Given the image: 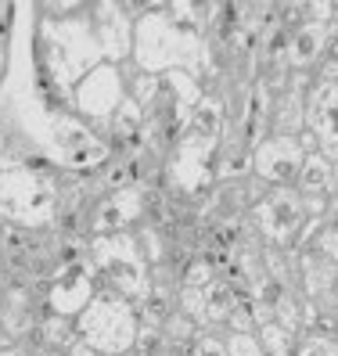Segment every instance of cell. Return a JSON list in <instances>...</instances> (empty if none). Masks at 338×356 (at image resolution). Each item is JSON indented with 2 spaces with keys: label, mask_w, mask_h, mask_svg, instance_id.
Returning a JSON list of instances; mask_svg holds the SVG:
<instances>
[{
  "label": "cell",
  "mask_w": 338,
  "mask_h": 356,
  "mask_svg": "<svg viewBox=\"0 0 338 356\" xmlns=\"http://www.w3.org/2000/svg\"><path fill=\"white\" fill-rule=\"evenodd\" d=\"M130 65L147 76L162 72H187L202 83V90L220 87V65L205 40V4L177 0L159 4L152 15L134 22V54Z\"/></svg>",
  "instance_id": "1"
},
{
  "label": "cell",
  "mask_w": 338,
  "mask_h": 356,
  "mask_svg": "<svg viewBox=\"0 0 338 356\" xmlns=\"http://www.w3.org/2000/svg\"><path fill=\"white\" fill-rule=\"evenodd\" d=\"M58 173H40L29 165L0 170V220L22 230H51L58 213Z\"/></svg>",
  "instance_id": "2"
},
{
  "label": "cell",
  "mask_w": 338,
  "mask_h": 356,
  "mask_svg": "<svg viewBox=\"0 0 338 356\" xmlns=\"http://www.w3.org/2000/svg\"><path fill=\"white\" fill-rule=\"evenodd\" d=\"M87 259L94 266L97 288L115 291L126 302L140 306L152 284V266H147L140 245L134 238V230L126 234H101L87 241Z\"/></svg>",
  "instance_id": "3"
},
{
  "label": "cell",
  "mask_w": 338,
  "mask_h": 356,
  "mask_svg": "<svg viewBox=\"0 0 338 356\" xmlns=\"http://www.w3.org/2000/svg\"><path fill=\"white\" fill-rule=\"evenodd\" d=\"M72 324H76V339L90 346L97 356H122V353H134L140 317L134 302H126L115 291L97 288L90 306Z\"/></svg>",
  "instance_id": "4"
},
{
  "label": "cell",
  "mask_w": 338,
  "mask_h": 356,
  "mask_svg": "<svg viewBox=\"0 0 338 356\" xmlns=\"http://www.w3.org/2000/svg\"><path fill=\"white\" fill-rule=\"evenodd\" d=\"M216 155H220V137L180 134V140L166 155L162 191L209 205V191L216 184Z\"/></svg>",
  "instance_id": "5"
},
{
  "label": "cell",
  "mask_w": 338,
  "mask_h": 356,
  "mask_svg": "<svg viewBox=\"0 0 338 356\" xmlns=\"http://www.w3.org/2000/svg\"><path fill=\"white\" fill-rule=\"evenodd\" d=\"M248 227L256 230V238L266 248H281V252H295L303 227H306V209L303 195L295 187H270V191L248 209Z\"/></svg>",
  "instance_id": "6"
},
{
  "label": "cell",
  "mask_w": 338,
  "mask_h": 356,
  "mask_svg": "<svg viewBox=\"0 0 338 356\" xmlns=\"http://www.w3.org/2000/svg\"><path fill=\"white\" fill-rule=\"evenodd\" d=\"M122 101H126V69L112 65V61L94 65L72 87V112L87 122V127H94L101 137L108 130L112 115L122 108Z\"/></svg>",
  "instance_id": "7"
},
{
  "label": "cell",
  "mask_w": 338,
  "mask_h": 356,
  "mask_svg": "<svg viewBox=\"0 0 338 356\" xmlns=\"http://www.w3.org/2000/svg\"><path fill=\"white\" fill-rule=\"evenodd\" d=\"M202 94H205L202 83L195 76L180 72V69L159 76V97H155V108L147 112V127H152V134L166 144V148H173L180 140V134L187 130V122H191V112H195Z\"/></svg>",
  "instance_id": "8"
},
{
  "label": "cell",
  "mask_w": 338,
  "mask_h": 356,
  "mask_svg": "<svg viewBox=\"0 0 338 356\" xmlns=\"http://www.w3.org/2000/svg\"><path fill=\"white\" fill-rule=\"evenodd\" d=\"M97 296V277H94V266L87 256L69 259V263H58L54 274L44 284V309L58 313V317H69L76 321L83 309L90 306V299Z\"/></svg>",
  "instance_id": "9"
},
{
  "label": "cell",
  "mask_w": 338,
  "mask_h": 356,
  "mask_svg": "<svg viewBox=\"0 0 338 356\" xmlns=\"http://www.w3.org/2000/svg\"><path fill=\"white\" fill-rule=\"evenodd\" d=\"M306 148L299 137H263L252 148V177L270 187H295Z\"/></svg>",
  "instance_id": "10"
},
{
  "label": "cell",
  "mask_w": 338,
  "mask_h": 356,
  "mask_svg": "<svg viewBox=\"0 0 338 356\" xmlns=\"http://www.w3.org/2000/svg\"><path fill=\"white\" fill-rule=\"evenodd\" d=\"M331 8H335V0H321V4L303 8V22L291 29L288 51H284L288 72H313L316 69V58H321L324 36H328V26H331Z\"/></svg>",
  "instance_id": "11"
},
{
  "label": "cell",
  "mask_w": 338,
  "mask_h": 356,
  "mask_svg": "<svg viewBox=\"0 0 338 356\" xmlns=\"http://www.w3.org/2000/svg\"><path fill=\"white\" fill-rule=\"evenodd\" d=\"M306 134L328 162H338V79H316L306 94Z\"/></svg>",
  "instance_id": "12"
},
{
  "label": "cell",
  "mask_w": 338,
  "mask_h": 356,
  "mask_svg": "<svg viewBox=\"0 0 338 356\" xmlns=\"http://www.w3.org/2000/svg\"><path fill=\"white\" fill-rule=\"evenodd\" d=\"M144 220V187L130 184L115 195H104L97 198L94 213H90V238L101 234H126Z\"/></svg>",
  "instance_id": "13"
},
{
  "label": "cell",
  "mask_w": 338,
  "mask_h": 356,
  "mask_svg": "<svg viewBox=\"0 0 338 356\" xmlns=\"http://www.w3.org/2000/svg\"><path fill=\"white\" fill-rule=\"evenodd\" d=\"M90 22H94L104 61L126 65L134 54V18L126 15V8L122 4H90Z\"/></svg>",
  "instance_id": "14"
},
{
  "label": "cell",
  "mask_w": 338,
  "mask_h": 356,
  "mask_svg": "<svg viewBox=\"0 0 338 356\" xmlns=\"http://www.w3.org/2000/svg\"><path fill=\"white\" fill-rule=\"evenodd\" d=\"M295 274L306 299H328L338 291V263L321 256L316 248H299L295 252Z\"/></svg>",
  "instance_id": "15"
},
{
  "label": "cell",
  "mask_w": 338,
  "mask_h": 356,
  "mask_svg": "<svg viewBox=\"0 0 338 356\" xmlns=\"http://www.w3.org/2000/svg\"><path fill=\"white\" fill-rule=\"evenodd\" d=\"M202 296H205V331L223 334L230 324V313L238 306V288L227 277H216L209 288H202Z\"/></svg>",
  "instance_id": "16"
},
{
  "label": "cell",
  "mask_w": 338,
  "mask_h": 356,
  "mask_svg": "<svg viewBox=\"0 0 338 356\" xmlns=\"http://www.w3.org/2000/svg\"><path fill=\"white\" fill-rule=\"evenodd\" d=\"M295 191L303 198H331V162L321 152H306L303 170L295 177Z\"/></svg>",
  "instance_id": "17"
},
{
  "label": "cell",
  "mask_w": 338,
  "mask_h": 356,
  "mask_svg": "<svg viewBox=\"0 0 338 356\" xmlns=\"http://www.w3.org/2000/svg\"><path fill=\"white\" fill-rule=\"evenodd\" d=\"M184 134H198V137H220L223 134V97L220 90H205L191 112V122H187Z\"/></svg>",
  "instance_id": "18"
},
{
  "label": "cell",
  "mask_w": 338,
  "mask_h": 356,
  "mask_svg": "<svg viewBox=\"0 0 338 356\" xmlns=\"http://www.w3.org/2000/svg\"><path fill=\"white\" fill-rule=\"evenodd\" d=\"M256 339H259V346H263L266 356H295V349H299V331H288L277 321L259 324L256 327Z\"/></svg>",
  "instance_id": "19"
},
{
  "label": "cell",
  "mask_w": 338,
  "mask_h": 356,
  "mask_svg": "<svg viewBox=\"0 0 338 356\" xmlns=\"http://www.w3.org/2000/svg\"><path fill=\"white\" fill-rule=\"evenodd\" d=\"M177 277H180V288H209L216 281V270H213V263L205 259V252H195L191 259L180 266Z\"/></svg>",
  "instance_id": "20"
},
{
  "label": "cell",
  "mask_w": 338,
  "mask_h": 356,
  "mask_svg": "<svg viewBox=\"0 0 338 356\" xmlns=\"http://www.w3.org/2000/svg\"><path fill=\"white\" fill-rule=\"evenodd\" d=\"M303 248H316L321 256H328L331 263H338V223H331L328 216L316 223V230L309 234V241Z\"/></svg>",
  "instance_id": "21"
},
{
  "label": "cell",
  "mask_w": 338,
  "mask_h": 356,
  "mask_svg": "<svg viewBox=\"0 0 338 356\" xmlns=\"http://www.w3.org/2000/svg\"><path fill=\"white\" fill-rule=\"evenodd\" d=\"M313 76L316 79H338V26L335 22L328 26V36H324V47H321V58H316Z\"/></svg>",
  "instance_id": "22"
},
{
  "label": "cell",
  "mask_w": 338,
  "mask_h": 356,
  "mask_svg": "<svg viewBox=\"0 0 338 356\" xmlns=\"http://www.w3.org/2000/svg\"><path fill=\"white\" fill-rule=\"evenodd\" d=\"M137 356H169V342H166V331L162 327H137V342H134Z\"/></svg>",
  "instance_id": "23"
},
{
  "label": "cell",
  "mask_w": 338,
  "mask_h": 356,
  "mask_svg": "<svg viewBox=\"0 0 338 356\" xmlns=\"http://www.w3.org/2000/svg\"><path fill=\"white\" fill-rule=\"evenodd\" d=\"M223 349L227 356H266L256 331H223Z\"/></svg>",
  "instance_id": "24"
},
{
  "label": "cell",
  "mask_w": 338,
  "mask_h": 356,
  "mask_svg": "<svg viewBox=\"0 0 338 356\" xmlns=\"http://www.w3.org/2000/svg\"><path fill=\"white\" fill-rule=\"evenodd\" d=\"M177 309H184L187 317H191V321L205 331V296H202V288H180Z\"/></svg>",
  "instance_id": "25"
},
{
  "label": "cell",
  "mask_w": 338,
  "mask_h": 356,
  "mask_svg": "<svg viewBox=\"0 0 338 356\" xmlns=\"http://www.w3.org/2000/svg\"><path fill=\"white\" fill-rule=\"evenodd\" d=\"M295 356H338V339H328V334H299Z\"/></svg>",
  "instance_id": "26"
},
{
  "label": "cell",
  "mask_w": 338,
  "mask_h": 356,
  "mask_svg": "<svg viewBox=\"0 0 338 356\" xmlns=\"http://www.w3.org/2000/svg\"><path fill=\"white\" fill-rule=\"evenodd\" d=\"M198 356H227V349H223V334H216V331H202Z\"/></svg>",
  "instance_id": "27"
},
{
  "label": "cell",
  "mask_w": 338,
  "mask_h": 356,
  "mask_svg": "<svg viewBox=\"0 0 338 356\" xmlns=\"http://www.w3.org/2000/svg\"><path fill=\"white\" fill-rule=\"evenodd\" d=\"M11 26H15V22H11ZM11 26L0 33V87H4L8 69H11Z\"/></svg>",
  "instance_id": "28"
},
{
  "label": "cell",
  "mask_w": 338,
  "mask_h": 356,
  "mask_svg": "<svg viewBox=\"0 0 338 356\" xmlns=\"http://www.w3.org/2000/svg\"><path fill=\"white\" fill-rule=\"evenodd\" d=\"M11 22H15V8L11 4H0V33H4Z\"/></svg>",
  "instance_id": "29"
},
{
  "label": "cell",
  "mask_w": 338,
  "mask_h": 356,
  "mask_svg": "<svg viewBox=\"0 0 338 356\" xmlns=\"http://www.w3.org/2000/svg\"><path fill=\"white\" fill-rule=\"evenodd\" d=\"M69 356H97V353H94V349H90V346H83V342H79V339H76V342H72V346H69Z\"/></svg>",
  "instance_id": "30"
},
{
  "label": "cell",
  "mask_w": 338,
  "mask_h": 356,
  "mask_svg": "<svg viewBox=\"0 0 338 356\" xmlns=\"http://www.w3.org/2000/svg\"><path fill=\"white\" fill-rule=\"evenodd\" d=\"M0 356H29L26 346H8V349H0Z\"/></svg>",
  "instance_id": "31"
},
{
  "label": "cell",
  "mask_w": 338,
  "mask_h": 356,
  "mask_svg": "<svg viewBox=\"0 0 338 356\" xmlns=\"http://www.w3.org/2000/svg\"><path fill=\"white\" fill-rule=\"evenodd\" d=\"M331 198L338 202V162H331Z\"/></svg>",
  "instance_id": "32"
},
{
  "label": "cell",
  "mask_w": 338,
  "mask_h": 356,
  "mask_svg": "<svg viewBox=\"0 0 338 356\" xmlns=\"http://www.w3.org/2000/svg\"><path fill=\"white\" fill-rule=\"evenodd\" d=\"M29 356H69V353H61V349H29Z\"/></svg>",
  "instance_id": "33"
},
{
  "label": "cell",
  "mask_w": 338,
  "mask_h": 356,
  "mask_svg": "<svg viewBox=\"0 0 338 356\" xmlns=\"http://www.w3.org/2000/svg\"><path fill=\"white\" fill-rule=\"evenodd\" d=\"M331 22L338 26V0H335V8H331Z\"/></svg>",
  "instance_id": "34"
},
{
  "label": "cell",
  "mask_w": 338,
  "mask_h": 356,
  "mask_svg": "<svg viewBox=\"0 0 338 356\" xmlns=\"http://www.w3.org/2000/svg\"><path fill=\"white\" fill-rule=\"evenodd\" d=\"M4 227H8V223H4V220H0V234H4Z\"/></svg>",
  "instance_id": "35"
},
{
  "label": "cell",
  "mask_w": 338,
  "mask_h": 356,
  "mask_svg": "<svg viewBox=\"0 0 338 356\" xmlns=\"http://www.w3.org/2000/svg\"><path fill=\"white\" fill-rule=\"evenodd\" d=\"M122 356H137V353H122Z\"/></svg>",
  "instance_id": "36"
}]
</instances>
